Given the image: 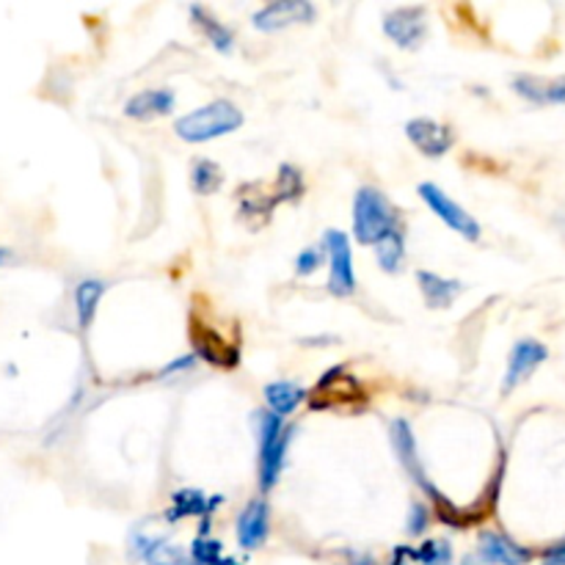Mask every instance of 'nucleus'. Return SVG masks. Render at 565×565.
Wrapping results in <instances>:
<instances>
[{
	"label": "nucleus",
	"mask_w": 565,
	"mask_h": 565,
	"mask_svg": "<svg viewBox=\"0 0 565 565\" xmlns=\"http://www.w3.org/2000/svg\"><path fill=\"white\" fill-rule=\"evenodd\" d=\"M315 17V6L307 0H276L254 14V25L259 31H281L296 22H309Z\"/></svg>",
	"instance_id": "7"
},
{
	"label": "nucleus",
	"mask_w": 565,
	"mask_h": 565,
	"mask_svg": "<svg viewBox=\"0 0 565 565\" xmlns=\"http://www.w3.org/2000/svg\"><path fill=\"white\" fill-rule=\"evenodd\" d=\"M193 345H196L199 356H204L213 364H224V367H232L237 362V348L226 345L221 337L210 334V329H193Z\"/></svg>",
	"instance_id": "15"
},
{
	"label": "nucleus",
	"mask_w": 565,
	"mask_h": 565,
	"mask_svg": "<svg viewBox=\"0 0 565 565\" xmlns=\"http://www.w3.org/2000/svg\"><path fill=\"white\" fill-rule=\"evenodd\" d=\"M417 281H419V290H423L425 301H428L430 309L452 307V301H456V298L461 296V290H463L461 281L441 279V276L428 274V270H419Z\"/></svg>",
	"instance_id": "14"
},
{
	"label": "nucleus",
	"mask_w": 565,
	"mask_h": 565,
	"mask_svg": "<svg viewBox=\"0 0 565 565\" xmlns=\"http://www.w3.org/2000/svg\"><path fill=\"white\" fill-rule=\"evenodd\" d=\"M546 356H550V351H546L541 342L535 340L516 342V348L511 351V362H508V373H505V384H502V390L505 392L516 390L522 381H527L530 375L535 373L539 364L546 362Z\"/></svg>",
	"instance_id": "8"
},
{
	"label": "nucleus",
	"mask_w": 565,
	"mask_h": 565,
	"mask_svg": "<svg viewBox=\"0 0 565 565\" xmlns=\"http://www.w3.org/2000/svg\"><path fill=\"white\" fill-rule=\"evenodd\" d=\"M241 125H243L241 110H237L230 99H215V103L182 116V119L177 121L174 130L182 141L202 143V141H210V138L226 136V132L237 130Z\"/></svg>",
	"instance_id": "1"
},
{
	"label": "nucleus",
	"mask_w": 565,
	"mask_h": 565,
	"mask_svg": "<svg viewBox=\"0 0 565 565\" xmlns=\"http://www.w3.org/2000/svg\"><path fill=\"white\" fill-rule=\"evenodd\" d=\"M480 557L494 565H524L530 563V552L524 546L513 544L508 535L483 533L480 535Z\"/></svg>",
	"instance_id": "12"
},
{
	"label": "nucleus",
	"mask_w": 565,
	"mask_h": 565,
	"mask_svg": "<svg viewBox=\"0 0 565 565\" xmlns=\"http://www.w3.org/2000/svg\"><path fill=\"white\" fill-rule=\"evenodd\" d=\"M519 97L530 99L535 105H563L565 103V77H555V81H546V77L535 75H519L513 81Z\"/></svg>",
	"instance_id": "10"
},
{
	"label": "nucleus",
	"mask_w": 565,
	"mask_h": 565,
	"mask_svg": "<svg viewBox=\"0 0 565 565\" xmlns=\"http://www.w3.org/2000/svg\"><path fill=\"white\" fill-rule=\"evenodd\" d=\"M395 232V213L390 202L375 188H362L353 199V235L364 246H375L381 237Z\"/></svg>",
	"instance_id": "2"
},
{
	"label": "nucleus",
	"mask_w": 565,
	"mask_h": 565,
	"mask_svg": "<svg viewBox=\"0 0 565 565\" xmlns=\"http://www.w3.org/2000/svg\"><path fill=\"white\" fill-rule=\"evenodd\" d=\"M6 257H9V252H6V248H0V265L6 263Z\"/></svg>",
	"instance_id": "28"
},
{
	"label": "nucleus",
	"mask_w": 565,
	"mask_h": 565,
	"mask_svg": "<svg viewBox=\"0 0 565 565\" xmlns=\"http://www.w3.org/2000/svg\"><path fill=\"white\" fill-rule=\"evenodd\" d=\"M215 565H237L235 561H221V563H215Z\"/></svg>",
	"instance_id": "29"
},
{
	"label": "nucleus",
	"mask_w": 565,
	"mask_h": 565,
	"mask_svg": "<svg viewBox=\"0 0 565 565\" xmlns=\"http://www.w3.org/2000/svg\"><path fill=\"white\" fill-rule=\"evenodd\" d=\"M318 265H320V254L315 252V248H307V252L298 254L296 270L301 276H307V274H312V270H318Z\"/></svg>",
	"instance_id": "26"
},
{
	"label": "nucleus",
	"mask_w": 565,
	"mask_h": 565,
	"mask_svg": "<svg viewBox=\"0 0 565 565\" xmlns=\"http://www.w3.org/2000/svg\"><path fill=\"white\" fill-rule=\"evenodd\" d=\"M384 31L386 36L395 44H401L403 50L419 47V42L425 39L428 31V22H425V9L423 6H408V9H395L384 17Z\"/></svg>",
	"instance_id": "6"
},
{
	"label": "nucleus",
	"mask_w": 565,
	"mask_h": 565,
	"mask_svg": "<svg viewBox=\"0 0 565 565\" xmlns=\"http://www.w3.org/2000/svg\"><path fill=\"white\" fill-rule=\"evenodd\" d=\"M268 539V505L263 500H254L237 519V541L243 550H259Z\"/></svg>",
	"instance_id": "11"
},
{
	"label": "nucleus",
	"mask_w": 565,
	"mask_h": 565,
	"mask_svg": "<svg viewBox=\"0 0 565 565\" xmlns=\"http://www.w3.org/2000/svg\"><path fill=\"white\" fill-rule=\"evenodd\" d=\"M414 557L425 565H447L450 563V546H447V541H430Z\"/></svg>",
	"instance_id": "22"
},
{
	"label": "nucleus",
	"mask_w": 565,
	"mask_h": 565,
	"mask_svg": "<svg viewBox=\"0 0 565 565\" xmlns=\"http://www.w3.org/2000/svg\"><path fill=\"white\" fill-rule=\"evenodd\" d=\"M105 292V285L97 279H86L77 285L75 290V307H77V323L83 326V329H88L94 320V312H97V303L99 298H103Z\"/></svg>",
	"instance_id": "17"
},
{
	"label": "nucleus",
	"mask_w": 565,
	"mask_h": 565,
	"mask_svg": "<svg viewBox=\"0 0 565 565\" xmlns=\"http://www.w3.org/2000/svg\"><path fill=\"white\" fill-rule=\"evenodd\" d=\"M193 561L199 565H215L221 563V544L210 539H196L193 541Z\"/></svg>",
	"instance_id": "23"
},
{
	"label": "nucleus",
	"mask_w": 565,
	"mask_h": 565,
	"mask_svg": "<svg viewBox=\"0 0 565 565\" xmlns=\"http://www.w3.org/2000/svg\"><path fill=\"white\" fill-rule=\"evenodd\" d=\"M375 257H379V265L386 270V274H395L401 270L403 257H406V246H403V235L401 232H390L386 237H381L375 243Z\"/></svg>",
	"instance_id": "19"
},
{
	"label": "nucleus",
	"mask_w": 565,
	"mask_h": 565,
	"mask_svg": "<svg viewBox=\"0 0 565 565\" xmlns=\"http://www.w3.org/2000/svg\"><path fill=\"white\" fill-rule=\"evenodd\" d=\"M221 169L213 163V160H196L191 169V185L193 191L202 193V196H210V193H215L221 188Z\"/></svg>",
	"instance_id": "21"
},
{
	"label": "nucleus",
	"mask_w": 565,
	"mask_h": 565,
	"mask_svg": "<svg viewBox=\"0 0 565 565\" xmlns=\"http://www.w3.org/2000/svg\"><path fill=\"white\" fill-rule=\"evenodd\" d=\"M265 401H268L270 414H276V417H290L301 406L303 390L298 384H292V381H276V384H270L265 390Z\"/></svg>",
	"instance_id": "16"
},
{
	"label": "nucleus",
	"mask_w": 565,
	"mask_h": 565,
	"mask_svg": "<svg viewBox=\"0 0 565 565\" xmlns=\"http://www.w3.org/2000/svg\"><path fill=\"white\" fill-rule=\"evenodd\" d=\"M428 527V511H425V505H412V511H408V533H423V530Z\"/></svg>",
	"instance_id": "25"
},
{
	"label": "nucleus",
	"mask_w": 565,
	"mask_h": 565,
	"mask_svg": "<svg viewBox=\"0 0 565 565\" xmlns=\"http://www.w3.org/2000/svg\"><path fill=\"white\" fill-rule=\"evenodd\" d=\"M326 252H329V290L334 296H351L356 290V276H353V254L345 232H329Z\"/></svg>",
	"instance_id": "4"
},
{
	"label": "nucleus",
	"mask_w": 565,
	"mask_h": 565,
	"mask_svg": "<svg viewBox=\"0 0 565 565\" xmlns=\"http://www.w3.org/2000/svg\"><path fill=\"white\" fill-rule=\"evenodd\" d=\"M177 97L169 88H147V92L136 94L132 99H127L125 114L132 119H152V116H166L174 108Z\"/></svg>",
	"instance_id": "13"
},
{
	"label": "nucleus",
	"mask_w": 565,
	"mask_h": 565,
	"mask_svg": "<svg viewBox=\"0 0 565 565\" xmlns=\"http://www.w3.org/2000/svg\"><path fill=\"white\" fill-rule=\"evenodd\" d=\"M257 434H259V489H274L279 480L281 467H285V452L290 445V430L276 414H257Z\"/></svg>",
	"instance_id": "3"
},
{
	"label": "nucleus",
	"mask_w": 565,
	"mask_h": 565,
	"mask_svg": "<svg viewBox=\"0 0 565 565\" xmlns=\"http://www.w3.org/2000/svg\"><path fill=\"white\" fill-rule=\"evenodd\" d=\"M406 136L428 158H441L452 147V132L434 119H412L406 125Z\"/></svg>",
	"instance_id": "9"
},
{
	"label": "nucleus",
	"mask_w": 565,
	"mask_h": 565,
	"mask_svg": "<svg viewBox=\"0 0 565 565\" xmlns=\"http://www.w3.org/2000/svg\"><path fill=\"white\" fill-rule=\"evenodd\" d=\"M279 188H281V196H285V199L301 196V191H303L301 174H298V171L292 169V166H281V171H279Z\"/></svg>",
	"instance_id": "24"
},
{
	"label": "nucleus",
	"mask_w": 565,
	"mask_h": 565,
	"mask_svg": "<svg viewBox=\"0 0 565 565\" xmlns=\"http://www.w3.org/2000/svg\"><path fill=\"white\" fill-rule=\"evenodd\" d=\"M191 14H193V20H196V25L204 31V36L213 42V47L221 50V53H230L232 44H235V36H232L230 28L221 25V22L215 20L207 9H202V6H193Z\"/></svg>",
	"instance_id": "18"
},
{
	"label": "nucleus",
	"mask_w": 565,
	"mask_h": 565,
	"mask_svg": "<svg viewBox=\"0 0 565 565\" xmlns=\"http://www.w3.org/2000/svg\"><path fill=\"white\" fill-rule=\"evenodd\" d=\"M215 502H221V500L204 502L202 491H196V489L177 491L174 508L169 511V519H171V522H177V519H182V516H199V513H210V511H213L210 505H215Z\"/></svg>",
	"instance_id": "20"
},
{
	"label": "nucleus",
	"mask_w": 565,
	"mask_h": 565,
	"mask_svg": "<svg viewBox=\"0 0 565 565\" xmlns=\"http://www.w3.org/2000/svg\"><path fill=\"white\" fill-rule=\"evenodd\" d=\"M544 565H565V544L555 546V550L546 552L544 557Z\"/></svg>",
	"instance_id": "27"
},
{
	"label": "nucleus",
	"mask_w": 565,
	"mask_h": 565,
	"mask_svg": "<svg viewBox=\"0 0 565 565\" xmlns=\"http://www.w3.org/2000/svg\"><path fill=\"white\" fill-rule=\"evenodd\" d=\"M419 196H423V202L428 204V207L434 210V213L439 215L447 226H450V230L461 232L467 241H478L480 237L478 221H475L472 215L461 207V204L452 202V199L447 196L439 185H430V182H425V185H419Z\"/></svg>",
	"instance_id": "5"
}]
</instances>
